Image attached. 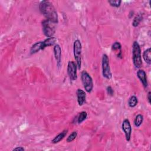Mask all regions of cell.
Masks as SVG:
<instances>
[{"label":"cell","instance_id":"6da1fadb","mask_svg":"<svg viewBox=\"0 0 151 151\" xmlns=\"http://www.w3.org/2000/svg\"><path fill=\"white\" fill-rule=\"evenodd\" d=\"M39 9L46 19L57 24L58 22L57 12L52 4L48 1H42L39 4Z\"/></svg>","mask_w":151,"mask_h":151},{"label":"cell","instance_id":"7a4b0ae2","mask_svg":"<svg viewBox=\"0 0 151 151\" xmlns=\"http://www.w3.org/2000/svg\"><path fill=\"white\" fill-rule=\"evenodd\" d=\"M132 60L136 68L141 67L142 65L141 49L139 43L136 41L133 42L132 45Z\"/></svg>","mask_w":151,"mask_h":151},{"label":"cell","instance_id":"3957f363","mask_svg":"<svg viewBox=\"0 0 151 151\" xmlns=\"http://www.w3.org/2000/svg\"><path fill=\"white\" fill-rule=\"evenodd\" d=\"M81 51L82 45L79 40H76L73 44V53L74 58L78 70H80L81 67Z\"/></svg>","mask_w":151,"mask_h":151},{"label":"cell","instance_id":"277c9868","mask_svg":"<svg viewBox=\"0 0 151 151\" xmlns=\"http://www.w3.org/2000/svg\"><path fill=\"white\" fill-rule=\"evenodd\" d=\"M81 80L86 91L87 93L91 92L93 88V79L86 70H83L81 73Z\"/></svg>","mask_w":151,"mask_h":151},{"label":"cell","instance_id":"5b68a950","mask_svg":"<svg viewBox=\"0 0 151 151\" xmlns=\"http://www.w3.org/2000/svg\"><path fill=\"white\" fill-rule=\"evenodd\" d=\"M101 67H102V74L106 79H110L112 77L111 72L110 70L109 58L106 54H103L101 60Z\"/></svg>","mask_w":151,"mask_h":151},{"label":"cell","instance_id":"8992f818","mask_svg":"<svg viewBox=\"0 0 151 151\" xmlns=\"http://www.w3.org/2000/svg\"><path fill=\"white\" fill-rule=\"evenodd\" d=\"M54 23L47 20H43L42 22V32L47 37H51L54 34L55 31Z\"/></svg>","mask_w":151,"mask_h":151},{"label":"cell","instance_id":"52a82bcc","mask_svg":"<svg viewBox=\"0 0 151 151\" xmlns=\"http://www.w3.org/2000/svg\"><path fill=\"white\" fill-rule=\"evenodd\" d=\"M77 64L73 61H69L67 65V74L71 80H76L77 78Z\"/></svg>","mask_w":151,"mask_h":151},{"label":"cell","instance_id":"ba28073f","mask_svg":"<svg viewBox=\"0 0 151 151\" xmlns=\"http://www.w3.org/2000/svg\"><path fill=\"white\" fill-rule=\"evenodd\" d=\"M122 129L124 133L126 140L127 142L130 141L132 129L130 121L127 119H126L123 121L122 124Z\"/></svg>","mask_w":151,"mask_h":151},{"label":"cell","instance_id":"9c48e42d","mask_svg":"<svg viewBox=\"0 0 151 151\" xmlns=\"http://www.w3.org/2000/svg\"><path fill=\"white\" fill-rule=\"evenodd\" d=\"M54 54L55 57V59L57 61V65L58 68L61 66V49L58 44H55L53 48Z\"/></svg>","mask_w":151,"mask_h":151},{"label":"cell","instance_id":"30bf717a","mask_svg":"<svg viewBox=\"0 0 151 151\" xmlns=\"http://www.w3.org/2000/svg\"><path fill=\"white\" fill-rule=\"evenodd\" d=\"M137 76L140 80L142 84H143V87L145 88H147L148 86V83H147V77H146V74L145 71L142 69L139 70L137 72Z\"/></svg>","mask_w":151,"mask_h":151},{"label":"cell","instance_id":"8fae6325","mask_svg":"<svg viewBox=\"0 0 151 151\" xmlns=\"http://www.w3.org/2000/svg\"><path fill=\"white\" fill-rule=\"evenodd\" d=\"M76 94H77V102L79 106H82L84 102L86 101V92L80 89V88H78L77 90L76 91Z\"/></svg>","mask_w":151,"mask_h":151},{"label":"cell","instance_id":"7c38bea8","mask_svg":"<svg viewBox=\"0 0 151 151\" xmlns=\"http://www.w3.org/2000/svg\"><path fill=\"white\" fill-rule=\"evenodd\" d=\"M44 47L42 44V41H39L37 42L35 44H34L30 49V53L31 54H35L40 51V50H44Z\"/></svg>","mask_w":151,"mask_h":151},{"label":"cell","instance_id":"4fadbf2b","mask_svg":"<svg viewBox=\"0 0 151 151\" xmlns=\"http://www.w3.org/2000/svg\"><path fill=\"white\" fill-rule=\"evenodd\" d=\"M67 133H68L67 129L63 130L61 132H60L59 134H58L56 136L54 137V139L51 140V143L53 144H56L57 143H59L65 137Z\"/></svg>","mask_w":151,"mask_h":151},{"label":"cell","instance_id":"5bb4252c","mask_svg":"<svg viewBox=\"0 0 151 151\" xmlns=\"http://www.w3.org/2000/svg\"><path fill=\"white\" fill-rule=\"evenodd\" d=\"M57 41V38L54 37H48L47 39H45L42 41L43 47L45 48L48 47H51V46L55 45Z\"/></svg>","mask_w":151,"mask_h":151},{"label":"cell","instance_id":"9a60e30c","mask_svg":"<svg viewBox=\"0 0 151 151\" xmlns=\"http://www.w3.org/2000/svg\"><path fill=\"white\" fill-rule=\"evenodd\" d=\"M143 58L145 61L148 64H151V48H148L144 51L143 53Z\"/></svg>","mask_w":151,"mask_h":151},{"label":"cell","instance_id":"2e32d148","mask_svg":"<svg viewBox=\"0 0 151 151\" xmlns=\"http://www.w3.org/2000/svg\"><path fill=\"white\" fill-rule=\"evenodd\" d=\"M143 121V116L141 114H139L135 117V119L134 120V124L136 127H139L142 124Z\"/></svg>","mask_w":151,"mask_h":151},{"label":"cell","instance_id":"e0dca14e","mask_svg":"<svg viewBox=\"0 0 151 151\" xmlns=\"http://www.w3.org/2000/svg\"><path fill=\"white\" fill-rule=\"evenodd\" d=\"M143 19V16L141 14H137L133 19V22H132V25L134 27H137L139 24L140 23V22L142 21Z\"/></svg>","mask_w":151,"mask_h":151},{"label":"cell","instance_id":"ac0fdd59","mask_svg":"<svg viewBox=\"0 0 151 151\" xmlns=\"http://www.w3.org/2000/svg\"><path fill=\"white\" fill-rule=\"evenodd\" d=\"M138 103L137 98L135 96H132L129 100H128V104L130 107H134Z\"/></svg>","mask_w":151,"mask_h":151},{"label":"cell","instance_id":"d6986e66","mask_svg":"<svg viewBox=\"0 0 151 151\" xmlns=\"http://www.w3.org/2000/svg\"><path fill=\"white\" fill-rule=\"evenodd\" d=\"M87 117V114L86 111H83L80 112L77 117V122L78 123H81L83 121H84Z\"/></svg>","mask_w":151,"mask_h":151},{"label":"cell","instance_id":"ffe728a7","mask_svg":"<svg viewBox=\"0 0 151 151\" xmlns=\"http://www.w3.org/2000/svg\"><path fill=\"white\" fill-rule=\"evenodd\" d=\"M111 49L113 51H119L122 52V45L119 42H114L111 45Z\"/></svg>","mask_w":151,"mask_h":151},{"label":"cell","instance_id":"44dd1931","mask_svg":"<svg viewBox=\"0 0 151 151\" xmlns=\"http://www.w3.org/2000/svg\"><path fill=\"white\" fill-rule=\"evenodd\" d=\"M108 2L110 6L117 8L120 6L122 1L121 0H109L108 1Z\"/></svg>","mask_w":151,"mask_h":151},{"label":"cell","instance_id":"7402d4cb","mask_svg":"<svg viewBox=\"0 0 151 151\" xmlns=\"http://www.w3.org/2000/svg\"><path fill=\"white\" fill-rule=\"evenodd\" d=\"M77 132L76 131H74L67 137L66 141L68 143L71 142L77 137Z\"/></svg>","mask_w":151,"mask_h":151},{"label":"cell","instance_id":"603a6c76","mask_svg":"<svg viewBox=\"0 0 151 151\" xmlns=\"http://www.w3.org/2000/svg\"><path fill=\"white\" fill-rule=\"evenodd\" d=\"M106 90H107V94L109 95H110V96H113V95L114 91H113V89L112 88V87L111 86H108L106 88Z\"/></svg>","mask_w":151,"mask_h":151},{"label":"cell","instance_id":"cb8c5ba5","mask_svg":"<svg viewBox=\"0 0 151 151\" xmlns=\"http://www.w3.org/2000/svg\"><path fill=\"white\" fill-rule=\"evenodd\" d=\"M13 150H24V148L21 147V146H17L13 149Z\"/></svg>","mask_w":151,"mask_h":151},{"label":"cell","instance_id":"d4e9b609","mask_svg":"<svg viewBox=\"0 0 151 151\" xmlns=\"http://www.w3.org/2000/svg\"><path fill=\"white\" fill-rule=\"evenodd\" d=\"M150 95H151V93L150 91H149L147 93V100L149 103H151V97H150Z\"/></svg>","mask_w":151,"mask_h":151}]
</instances>
